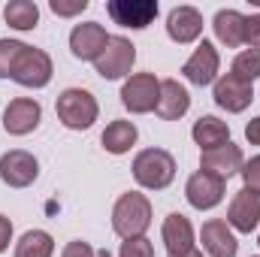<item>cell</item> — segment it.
Instances as JSON below:
<instances>
[{"mask_svg": "<svg viewBox=\"0 0 260 257\" xmlns=\"http://www.w3.org/2000/svg\"><path fill=\"white\" fill-rule=\"evenodd\" d=\"M151 200L139 191H127L112 206V230L121 239H139L151 227Z\"/></svg>", "mask_w": 260, "mask_h": 257, "instance_id": "1", "label": "cell"}, {"mask_svg": "<svg viewBox=\"0 0 260 257\" xmlns=\"http://www.w3.org/2000/svg\"><path fill=\"white\" fill-rule=\"evenodd\" d=\"M133 179L145 191H167L176 179V157L167 148H142L133 157Z\"/></svg>", "mask_w": 260, "mask_h": 257, "instance_id": "2", "label": "cell"}, {"mask_svg": "<svg viewBox=\"0 0 260 257\" xmlns=\"http://www.w3.org/2000/svg\"><path fill=\"white\" fill-rule=\"evenodd\" d=\"M55 112L67 130H88L100 115V103L85 88H64L55 100Z\"/></svg>", "mask_w": 260, "mask_h": 257, "instance_id": "3", "label": "cell"}, {"mask_svg": "<svg viewBox=\"0 0 260 257\" xmlns=\"http://www.w3.org/2000/svg\"><path fill=\"white\" fill-rule=\"evenodd\" d=\"M55 76V64H52V55L46 49H37V46H24V52L18 55V61L12 67V82L21 85V88H46Z\"/></svg>", "mask_w": 260, "mask_h": 257, "instance_id": "4", "label": "cell"}, {"mask_svg": "<svg viewBox=\"0 0 260 257\" xmlns=\"http://www.w3.org/2000/svg\"><path fill=\"white\" fill-rule=\"evenodd\" d=\"M160 97V79L154 73H133L121 85V103L130 115H148L154 112Z\"/></svg>", "mask_w": 260, "mask_h": 257, "instance_id": "5", "label": "cell"}, {"mask_svg": "<svg viewBox=\"0 0 260 257\" xmlns=\"http://www.w3.org/2000/svg\"><path fill=\"white\" fill-rule=\"evenodd\" d=\"M133 64H136V46L130 43L127 37H109L106 49L94 61V70H97L100 79L115 82V79H127Z\"/></svg>", "mask_w": 260, "mask_h": 257, "instance_id": "6", "label": "cell"}, {"mask_svg": "<svg viewBox=\"0 0 260 257\" xmlns=\"http://www.w3.org/2000/svg\"><path fill=\"white\" fill-rule=\"evenodd\" d=\"M40 176V160L24 151V148H9L0 154V182L21 191V188H30Z\"/></svg>", "mask_w": 260, "mask_h": 257, "instance_id": "7", "label": "cell"}, {"mask_svg": "<svg viewBox=\"0 0 260 257\" xmlns=\"http://www.w3.org/2000/svg\"><path fill=\"white\" fill-rule=\"evenodd\" d=\"M212 100H215L218 109H224L230 115L245 112L251 106V100H254V85L236 79L233 73H224V76H218V82L212 88Z\"/></svg>", "mask_w": 260, "mask_h": 257, "instance_id": "8", "label": "cell"}, {"mask_svg": "<svg viewBox=\"0 0 260 257\" xmlns=\"http://www.w3.org/2000/svg\"><path fill=\"white\" fill-rule=\"evenodd\" d=\"M218 73H221V55H218V49H215L209 40L197 43L194 55L182 64V76H185L191 85H197V88L215 85V82H218Z\"/></svg>", "mask_w": 260, "mask_h": 257, "instance_id": "9", "label": "cell"}, {"mask_svg": "<svg viewBox=\"0 0 260 257\" xmlns=\"http://www.w3.org/2000/svg\"><path fill=\"white\" fill-rule=\"evenodd\" d=\"M224 191H227V182L212 176V173H206V170L191 173V179L185 182V200L191 203V209H197V212H209V209L221 206Z\"/></svg>", "mask_w": 260, "mask_h": 257, "instance_id": "10", "label": "cell"}, {"mask_svg": "<svg viewBox=\"0 0 260 257\" xmlns=\"http://www.w3.org/2000/svg\"><path fill=\"white\" fill-rule=\"evenodd\" d=\"M157 12H160L157 0H109L106 3V15L130 30H145L157 18Z\"/></svg>", "mask_w": 260, "mask_h": 257, "instance_id": "11", "label": "cell"}, {"mask_svg": "<svg viewBox=\"0 0 260 257\" xmlns=\"http://www.w3.org/2000/svg\"><path fill=\"white\" fill-rule=\"evenodd\" d=\"M227 224L233 233H254L260 230V191L239 188L227 206Z\"/></svg>", "mask_w": 260, "mask_h": 257, "instance_id": "12", "label": "cell"}, {"mask_svg": "<svg viewBox=\"0 0 260 257\" xmlns=\"http://www.w3.org/2000/svg\"><path fill=\"white\" fill-rule=\"evenodd\" d=\"M43 121V106L34 97H15L3 109V130L9 136H27L40 127Z\"/></svg>", "mask_w": 260, "mask_h": 257, "instance_id": "13", "label": "cell"}, {"mask_svg": "<svg viewBox=\"0 0 260 257\" xmlns=\"http://www.w3.org/2000/svg\"><path fill=\"white\" fill-rule=\"evenodd\" d=\"M106 43H109V34H106V27L100 21H82V24H76L70 30V52L79 61L94 64L100 58V52L106 49Z\"/></svg>", "mask_w": 260, "mask_h": 257, "instance_id": "14", "label": "cell"}, {"mask_svg": "<svg viewBox=\"0 0 260 257\" xmlns=\"http://www.w3.org/2000/svg\"><path fill=\"white\" fill-rule=\"evenodd\" d=\"M242 167H245V154H242V148L233 145V142H224V145H218V148L200 151V170H206V173H212V176H218V179H224V182L233 179V176H239Z\"/></svg>", "mask_w": 260, "mask_h": 257, "instance_id": "15", "label": "cell"}, {"mask_svg": "<svg viewBox=\"0 0 260 257\" xmlns=\"http://www.w3.org/2000/svg\"><path fill=\"white\" fill-rule=\"evenodd\" d=\"M167 37L179 46H191L203 37V12L197 6H173L167 15Z\"/></svg>", "mask_w": 260, "mask_h": 257, "instance_id": "16", "label": "cell"}, {"mask_svg": "<svg viewBox=\"0 0 260 257\" xmlns=\"http://www.w3.org/2000/svg\"><path fill=\"white\" fill-rule=\"evenodd\" d=\"M200 242L206 257H236L239 254V239L230 230V224L224 218H209L200 227Z\"/></svg>", "mask_w": 260, "mask_h": 257, "instance_id": "17", "label": "cell"}, {"mask_svg": "<svg viewBox=\"0 0 260 257\" xmlns=\"http://www.w3.org/2000/svg\"><path fill=\"white\" fill-rule=\"evenodd\" d=\"M160 239L167 245V254L179 257L188 254L197 248V236H194V224L182 215V212H170L164 218V227H160Z\"/></svg>", "mask_w": 260, "mask_h": 257, "instance_id": "18", "label": "cell"}, {"mask_svg": "<svg viewBox=\"0 0 260 257\" xmlns=\"http://www.w3.org/2000/svg\"><path fill=\"white\" fill-rule=\"evenodd\" d=\"M191 109V94L188 88L179 82V79H160V97H157V106L154 112L164 118V121H179L185 118Z\"/></svg>", "mask_w": 260, "mask_h": 257, "instance_id": "19", "label": "cell"}, {"mask_svg": "<svg viewBox=\"0 0 260 257\" xmlns=\"http://www.w3.org/2000/svg\"><path fill=\"white\" fill-rule=\"evenodd\" d=\"M212 27H215V37L221 46H227V49L245 46V15L239 9H218L212 18Z\"/></svg>", "mask_w": 260, "mask_h": 257, "instance_id": "20", "label": "cell"}, {"mask_svg": "<svg viewBox=\"0 0 260 257\" xmlns=\"http://www.w3.org/2000/svg\"><path fill=\"white\" fill-rule=\"evenodd\" d=\"M191 136L200 145V151H209V148H218L224 142H230V124L221 121L218 115H200L191 127Z\"/></svg>", "mask_w": 260, "mask_h": 257, "instance_id": "21", "label": "cell"}, {"mask_svg": "<svg viewBox=\"0 0 260 257\" xmlns=\"http://www.w3.org/2000/svg\"><path fill=\"white\" fill-rule=\"evenodd\" d=\"M136 139H139L136 124H133V121H124V118L109 121L106 130H103V136H100V142H103V148H106L109 154H127L130 148L136 145Z\"/></svg>", "mask_w": 260, "mask_h": 257, "instance_id": "22", "label": "cell"}, {"mask_svg": "<svg viewBox=\"0 0 260 257\" xmlns=\"http://www.w3.org/2000/svg\"><path fill=\"white\" fill-rule=\"evenodd\" d=\"M3 18L12 30H34L40 24V6L34 0H9L3 6Z\"/></svg>", "mask_w": 260, "mask_h": 257, "instance_id": "23", "label": "cell"}, {"mask_svg": "<svg viewBox=\"0 0 260 257\" xmlns=\"http://www.w3.org/2000/svg\"><path fill=\"white\" fill-rule=\"evenodd\" d=\"M55 254V239L49 230H27L18 242L12 257H52Z\"/></svg>", "mask_w": 260, "mask_h": 257, "instance_id": "24", "label": "cell"}, {"mask_svg": "<svg viewBox=\"0 0 260 257\" xmlns=\"http://www.w3.org/2000/svg\"><path fill=\"white\" fill-rule=\"evenodd\" d=\"M230 73H233L236 79L254 85V79H260V49H242V52L233 58Z\"/></svg>", "mask_w": 260, "mask_h": 257, "instance_id": "25", "label": "cell"}, {"mask_svg": "<svg viewBox=\"0 0 260 257\" xmlns=\"http://www.w3.org/2000/svg\"><path fill=\"white\" fill-rule=\"evenodd\" d=\"M21 52H24V43L21 40H0V79H9L12 76V67H15Z\"/></svg>", "mask_w": 260, "mask_h": 257, "instance_id": "26", "label": "cell"}, {"mask_svg": "<svg viewBox=\"0 0 260 257\" xmlns=\"http://www.w3.org/2000/svg\"><path fill=\"white\" fill-rule=\"evenodd\" d=\"M118 257H154V245L151 239L139 236V239H124L121 248H118Z\"/></svg>", "mask_w": 260, "mask_h": 257, "instance_id": "27", "label": "cell"}, {"mask_svg": "<svg viewBox=\"0 0 260 257\" xmlns=\"http://www.w3.org/2000/svg\"><path fill=\"white\" fill-rule=\"evenodd\" d=\"M49 6H52V12H55V15L73 18V15H79V12H85V9H88V0H52Z\"/></svg>", "mask_w": 260, "mask_h": 257, "instance_id": "28", "label": "cell"}, {"mask_svg": "<svg viewBox=\"0 0 260 257\" xmlns=\"http://www.w3.org/2000/svg\"><path fill=\"white\" fill-rule=\"evenodd\" d=\"M242 188H251V191H260V154H254L251 160H245V167H242Z\"/></svg>", "mask_w": 260, "mask_h": 257, "instance_id": "29", "label": "cell"}, {"mask_svg": "<svg viewBox=\"0 0 260 257\" xmlns=\"http://www.w3.org/2000/svg\"><path fill=\"white\" fill-rule=\"evenodd\" d=\"M245 46L248 49H260V12L245 15Z\"/></svg>", "mask_w": 260, "mask_h": 257, "instance_id": "30", "label": "cell"}, {"mask_svg": "<svg viewBox=\"0 0 260 257\" xmlns=\"http://www.w3.org/2000/svg\"><path fill=\"white\" fill-rule=\"evenodd\" d=\"M61 257H97V251L91 248V242H82V239H73V242H67Z\"/></svg>", "mask_w": 260, "mask_h": 257, "instance_id": "31", "label": "cell"}, {"mask_svg": "<svg viewBox=\"0 0 260 257\" xmlns=\"http://www.w3.org/2000/svg\"><path fill=\"white\" fill-rule=\"evenodd\" d=\"M9 242H12V221L6 215H0V254L9 248Z\"/></svg>", "mask_w": 260, "mask_h": 257, "instance_id": "32", "label": "cell"}, {"mask_svg": "<svg viewBox=\"0 0 260 257\" xmlns=\"http://www.w3.org/2000/svg\"><path fill=\"white\" fill-rule=\"evenodd\" d=\"M245 139H248L251 145H260V115L245 124Z\"/></svg>", "mask_w": 260, "mask_h": 257, "instance_id": "33", "label": "cell"}, {"mask_svg": "<svg viewBox=\"0 0 260 257\" xmlns=\"http://www.w3.org/2000/svg\"><path fill=\"white\" fill-rule=\"evenodd\" d=\"M179 257H206V251H200V248H194V251H188V254H179Z\"/></svg>", "mask_w": 260, "mask_h": 257, "instance_id": "34", "label": "cell"}, {"mask_svg": "<svg viewBox=\"0 0 260 257\" xmlns=\"http://www.w3.org/2000/svg\"><path fill=\"white\" fill-rule=\"evenodd\" d=\"M257 245H260V233H257Z\"/></svg>", "mask_w": 260, "mask_h": 257, "instance_id": "35", "label": "cell"}]
</instances>
